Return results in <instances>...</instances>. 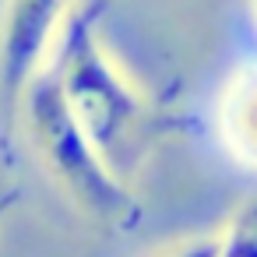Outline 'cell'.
<instances>
[{"instance_id":"cell-1","label":"cell","mask_w":257,"mask_h":257,"mask_svg":"<svg viewBox=\"0 0 257 257\" xmlns=\"http://www.w3.org/2000/svg\"><path fill=\"white\" fill-rule=\"evenodd\" d=\"M102 0H81L67 11V22L50 53V71L60 85V95L95 145L102 162L120 176H134L162 134V116L152 95L113 60L99 36Z\"/></svg>"},{"instance_id":"cell-2","label":"cell","mask_w":257,"mask_h":257,"mask_svg":"<svg viewBox=\"0 0 257 257\" xmlns=\"http://www.w3.org/2000/svg\"><path fill=\"white\" fill-rule=\"evenodd\" d=\"M22 123L29 134L32 152L39 155L43 169L64 190V197L106 229H134L141 222V204L131 194L127 180H120L95 145L85 138L78 120L71 116L60 85L50 67H43L18 99Z\"/></svg>"},{"instance_id":"cell-3","label":"cell","mask_w":257,"mask_h":257,"mask_svg":"<svg viewBox=\"0 0 257 257\" xmlns=\"http://www.w3.org/2000/svg\"><path fill=\"white\" fill-rule=\"evenodd\" d=\"M71 0H4L0 11V99L18 106L29 81L50 64Z\"/></svg>"},{"instance_id":"cell-4","label":"cell","mask_w":257,"mask_h":257,"mask_svg":"<svg viewBox=\"0 0 257 257\" xmlns=\"http://www.w3.org/2000/svg\"><path fill=\"white\" fill-rule=\"evenodd\" d=\"M218 127L229 152L239 162L257 166V64L232 74L218 106Z\"/></svg>"},{"instance_id":"cell-5","label":"cell","mask_w":257,"mask_h":257,"mask_svg":"<svg viewBox=\"0 0 257 257\" xmlns=\"http://www.w3.org/2000/svg\"><path fill=\"white\" fill-rule=\"evenodd\" d=\"M218 250L215 257H257V197L243 201L222 232H215Z\"/></svg>"},{"instance_id":"cell-6","label":"cell","mask_w":257,"mask_h":257,"mask_svg":"<svg viewBox=\"0 0 257 257\" xmlns=\"http://www.w3.org/2000/svg\"><path fill=\"white\" fill-rule=\"evenodd\" d=\"M215 250H218L215 232H204V236H187V239H176V243L162 246L155 257H215Z\"/></svg>"},{"instance_id":"cell-7","label":"cell","mask_w":257,"mask_h":257,"mask_svg":"<svg viewBox=\"0 0 257 257\" xmlns=\"http://www.w3.org/2000/svg\"><path fill=\"white\" fill-rule=\"evenodd\" d=\"M18 201H22V194H18L15 187H11V190H0V225H4V218L15 211V204H18Z\"/></svg>"},{"instance_id":"cell-8","label":"cell","mask_w":257,"mask_h":257,"mask_svg":"<svg viewBox=\"0 0 257 257\" xmlns=\"http://www.w3.org/2000/svg\"><path fill=\"white\" fill-rule=\"evenodd\" d=\"M253 15H257V0H253Z\"/></svg>"}]
</instances>
